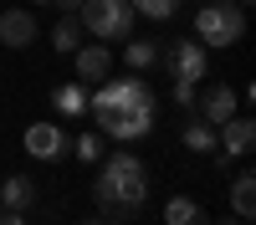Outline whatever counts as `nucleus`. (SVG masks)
I'll return each mask as SVG.
<instances>
[{"label": "nucleus", "instance_id": "f257e3e1", "mask_svg": "<svg viewBox=\"0 0 256 225\" xmlns=\"http://www.w3.org/2000/svg\"><path fill=\"white\" fill-rule=\"evenodd\" d=\"M92 195H98L102 210H113V220H134V210H144V200H148V169H144V159H134V154L102 159V174L92 184Z\"/></svg>", "mask_w": 256, "mask_h": 225}, {"label": "nucleus", "instance_id": "f03ea898", "mask_svg": "<svg viewBox=\"0 0 256 225\" xmlns=\"http://www.w3.org/2000/svg\"><path fill=\"white\" fill-rule=\"evenodd\" d=\"M246 36V10L230 5V0H205L195 10V41L205 51H226Z\"/></svg>", "mask_w": 256, "mask_h": 225}, {"label": "nucleus", "instance_id": "7ed1b4c3", "mask_svg": "<svg viewBox=\"0 0 256 225\" xmlns=\"http://www.w3.org/2000/svg\"><path fill=\"white\" fill-rule=\"evenodd\" d=\"M72 15L82 20V31H92V41H128L138 20L128 0H82Z\"/></svg>", "mask_w": 256, "mask_h": 225}, {"label": "nucleus", "instance_id": "20e7f679", "mask_svg": "<svg viewBox=\"0 0 256 225\" xmlns=\"http://www.w3.org/2000/svg\"><path fill=\"white\" fill-rule=\"evenodd\" d=\"M102 133L118 138V143L148 138L154 133V92H148L144 102H134V108H123V113H102Z\"/></svg>", "mask_w": 256, "mask_h": 225}, {"label": "nucleus", "instance_id": "39448f33", "mask_svg": "<svg viewBox=\"0 0 256 225\" xmlns=\"http://www.w3.org/2000/svg\"><path fill=\"white\" fill-rule=\"evenodd\" d=\"M148 87L138 77H118V82H98V92L88 97V108L102 118V113H123V108H134V102H144Z\"/></svg>", "mask_w": 256, "mask_h": 225}, {"label": "nucleus", "instance_id": "423d86ee", "mask_svg": "<svg viewBox=\"0 0 256 225\" xmlns=\"http://www.w3.org/2000/svg\"><path fill=\"white\" fill-rule=\"evenodd\" d=\"M159 61L174 72V82H200L205 67H210V51L200 46L195 36H190V41H174V46H169V56H159Z\"/></svg>", "mask_w": 256, "mask_h": 225}, {"label": "nucleus", "instance_id": "0eeeda50", "mask_svg": "<svg viewBox=\"0 0 256 225\" xmlns=\"http://www.w3.org/2000/svg\"><path fill=\"white\" fill-rule=\"evenodd\" d=\"M251 143H256V123H251V118H226L220 133H216V154H220V164H226V159L251 154Z\"/></svg>", "mask_w": 256, "mask_h": 225}, {"label": "nucleus", "instance_id": "6e6552de", "mask_svg": "<svg viewBox=\"0 0 256 225\" xmlns=\"http://www.w3.org/2000/svg\"><path fill=\"white\" fill-rule=\"evenodd\" d=\"M36 41V15L31 10H0V51H26Z\"/></svg>", "mask_w": 256, "mask_h": 225}, {"label": "nucleus", "instance_id": "1a4fd4ad", "mask_svg": "<svg viewBox=\"0 0 256 225\" xmlns=\"http://www.w3.org/2000/svg\"><path fill=\"white\" fill-rule=\"evenodd\" d=\"M72 61H77V82H108V72H113V51H108V41L77 46Z\"/></svg>", "mask_w": 256, "mask_h": 225}, {"label": "nucleus", "instance_id": "9d476101", "mask_svg": "<svg viewBox=\"0 0 256 225\" xmlns=\"http://www.w3.org/2000/svg\"><path fill=\"white\" fill-rule=\"evenodd\" d=\"M195 102H200V118L210 123V128H220L226 118H236V102H241V92H236V87H226V82H216V87H210V92H200Z\"/></svg>", "mask_w": 256, "mask_h": 225}, {"label": "nucleus", "instance_id": "9b49d317", "mask_svg": "<svg viewBox=\"0 0 256 225\" xmlns=\"http://www.w3.org/2000/svg\"><path fill=\"white\" fill-rule=\"evenodd\" d=\"M26 154L31 159H62L67 154V133L56 123H31L26 128Z\"/></svg>", "mask_w": 256, "mask_h": 225}, {"label": "nucleus", "instance_id": "f8f14e48", "mask_svg": "<svg viewBox=\"0 0 256 225\" xmlns=\"http://www.w3.org/2000/svg\"><path fill=\"white\" fill-rule=\"evenodd\" d=\"M31 200H36V184L26 174H10L0 184V210H31Z\"/></svg>", "mask_w": 256, "mask_h": 225}, {"label": "nucleus", "instance_id": "ddd939ff", "mask_svg": "<svg viewBox=\"0 0 256 225\" xmlns=\"http://www.w3.org/2000/svg\"><path fill=\"white\" fill-rule=\"evenodd\" d=\"M164 225H210V215L200 210L195 200H184V195H174L164 205Z\"/></svg>", "mask_w": 256, "mask_h": 225}, {"label": "nucleus", "instance_id": "4468645a", "mask_svg": "<svg viewBox=\"0 0 256 225\" xmlns=\"http://www.w3.org/2000/svg\"><path fill=\"white\" fill-rule=\"evenodd\" d=\"M230 215H236V220L256 215V179L251 174H236V184H230Z\"/></svg>", "mask_w": 256, "mask_h": 225}, {"label": "nucleus", "instance_id": "2eb2a0df", "mask_svg": "<svg viewBox=\"0 0 256 225\" xmlns=\"http://www.w3.org/2000/svg\"><path fill=\"white\" fill-rule=\"evenodd\" d=\"M52 46H56V51H67V56L82 46V20H77V15H62V20H56V31H52Z\"/></svg>", "mask_w": 256, "mask_h": 225}, {"label": "nucleus", "instance_id": "dca6fc26", "mask_svg": "<svg viewBox=\"0 0 256 225\" xmlns=\"http://www.w3.org/2000/svg\"><path fill=\"white\" fill-rule=\"evenodd\" d=\"M52 102H56V113H67V118H82V113H88V92H82L77 82H72V87H56Z\"/></svg>", "mask_w": 256, "mask_h": 225}, {"label": "nucleus", "instance_id": "f3484780", "mask_svg": "<svg viewBox=\"0 0 256 225\" xmlns=\"http://www.w3.org/2000/svg\"><path fill=\"white\" fill-rule=\"evenodd\" d=\"M123 61H128V67H134V72H148V67H154V61H159V41H128Z\"/></svg>", "mask_w": 256, "mask_h": 225}, {"label": "nucleus", "instance_id": "a211bd4d", "mask_svg": "<svg viewBox=\"0 0 256 225\" xmlns=\"http://www.w3.org/2000/svg\"><path fill=\"white\" fill-rule=\"evenodd\" d=\"M184 149H195V154H216V128H210L205 118H195L184 128Z\"/></svg>", "mask_w": 256, "mask_h": 225}, {"label": "nucleus", "instance_id": "6ab92c4d", "mask_svg": "<svg viewBox=\"0 0 256 225\" xmlns=\"http://www.w3.org/2000/svg\"><path fill=\"white\" fill-rule=\"evenodd\" d=\"M134 5V15H148V20H169L180 10V0H128Z\"/></svg>", "mask_w": 256, "mask_h": 225}, {"label": "nucleus", "instance_id": "aec40b11", "mask_svg": "<svg viewBox=\"0 0 256 225\" xmlns=\"http://www.w3.org/2000/svg\"><path fill=\"white\" fill-rule=\"evenodd\" d=\"M72 154H77L82 164H98V159H102V138H98V133H77V143H72Z\"/></svg>", "mask_w": 256, "mask_h": 225}, {"label": "nucleus", "instance_id": "412c9836", "mask_svg": "<svg viewBox=\"0 0 256 225\" xmlns=\"http://www.w3.org/2000/svg\"><path fill=\"white\" fill-rule=\"evenodd\" d=\"M195 97H200L195 82H174V102H180V108H195Z\"/></svg>", "mask_w": 256, "mask_h": 225}, {"label": "nucleus", "instance_id": "4be33fe9", "mask_svg": "<svg viewBox=\"0 0 256 225\" xmlns=\"http://www.w3.org/2000/svg\"><path fill=\"white\" fill-rule=\"evenodd\" d=\"M0 225H26V220H20V210H0Z\"/></svg>", "mask_w": 256, "mask_h": 225}, {"label": "nucleus", "instance_id": "5701e85b", "mask_svg": "<svg viewBox=\"0 0 256 225\" xmlns=\"http://www.w3.org/2000/svg\"><path fill=\"white\" fill-rule=\"evenodd\" d=\"M77 5H82V0H62V10H77Z\"/></svg>", "mask_w": 256, "mask_h": 225}, {"label": "nucleus", "instance_id": "b1692460", "mask_svg": "<svg viewBox=\"0 0 256 225\" xmlns=\"http://www.w3.org/2000/svg\"><path fill=\"white\" fill-rule=\"evenodd\" d=\"M236 5H241V10H251V0H236Z\"/></svg>", "mask_w": 256, "mask_h": 225}, {"label": "nucleus", "instance_id": "393cba45", "mask_svg": "<svg viewBox=\"0 0 256 225\" xmlns=\"http://www.w3.org/2000/svg\"><path fill=\"white\" fill-rule=\"evenodd\" d=\"M82 225H108V220H82Z\"/></svg>", "mask_w": 256, "mask_h": 225}, {"label": "nucleus", "instance_id": "a878e982", "mask_svg": "<svg viewBox=\"0 0 256 225\" xmlns=\"http://www.w3.org/2000/svg\"><path fill=\"white\" fill-rule=\"evenodd\" d=\"M36 5H46V0H36Z\"/></svg>", "mask_w": 256, "mask_h": 225}, {"label": "nucleus", "instance_id": "bb28decb", "mask_svg": "<svg viewBox=\"0 0 256 225\" xmlns=\"http://www.w3.org/2000/svg\"><path fill=\"white\" fill-rule=\"evenodd\" d=\"M241 225H246V220H241Z\"/></svg>", "mask_w": 256, "mask_h": 225}]
</instances>
